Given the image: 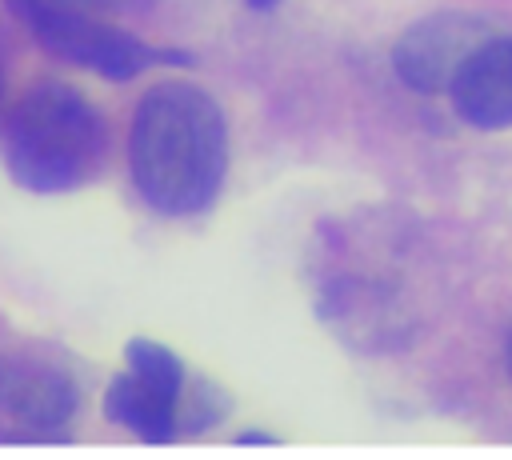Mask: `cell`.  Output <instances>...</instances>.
Segmentation results:
<instances>
[{
	"mask_svg": "<svg viewBox=\"0 0 512 460\" xmlns=\"http://www.w3.org/2000/svg\"><path fill=\"white\" fill-rule=\"evenodd\" d=\"M128 164L136 192L164 216L204 212L228 172V128L220 104L184 80L144 92L128 132Z\"/></svg>",
	"mask_w": 512,
	"mask_h": 460,
	"instance_id": "cell-1",
	"label": "cell"
},
{
	"mask_svg": "<svg viewBox=\"0 0 512 460\" xmlns=\"http://www.w3.org/2000/svg\"><path fill=\"white\" fill-rule=\"evenodd\" d=\"M108 152V124L100 108L60 84H36L12 112L4 136V160L20 188L52 196L88 184Z\"/></svg>",
	"mask_w": 512,
	"mask_h": 460,
	"instance_id": "cell-2",
	"label": "cell"
},
{
	"mask_svg": "<svg viewBox=\"0 0 512 460\" xmlns=\"http://www.w3.org/2000/svg\"><path fill=\"white\" fill-rule=\"evenodd\" d=\"M8 8L32 28V36L52 56L92 68L108 80H132L152 64H196V56L176 52V48H152L140 36H132L92 12L60 8L48 0H8Z\"/></svg>",
	"mask_w": 512,
	"mask_h": 460,
	"instance_id": "cell-3",
	"label": "cell"
},
{
	"mask_svg": "<svg viewBox=\"0 0 512 460\" xmlns=\"http://www.w3.org/2000/svg\"><path fill=\"white\" fill-rule=\"evenodd\" d=\"M488 36H492V24L480 12H464V8L432 12L400 36V44L392 52V64H396V72L404 76L408 88L428 92V96L448 92L464 56L472 48H480Z\"/></svg>",
	"mask_w": 512,
	"mask_h": 460,
	"instance_id": "cell-4",
	"label": "cell"
},
{
	"mask_svg": "<svg viewBox=\"0 0 512 460\" xmlns=\"http://www.w3.org/2000/svg\"><path fill=\"white\" fill-rule=\"evenodd\" d=\"M80 408L76 380L36 356H0V416L32 436H52Z\"/></svg>",
	"mask_w": 512,
	"mask_h": 460,
	"instance_id": "cell-5",
	"label": "cell"
},
{
	"mask_svg": "<svg viewBox=\"0 0 512 460\" xmlns=\"http://www.w3.org/2000/svg\"><path fill=\"white\" fill-rule=\"evenodd\" d=\"M460 120L484 132L512 128V36H488L464 56L448 84Z\"/></svg>",
	"mask_w": 512,
	"mask_h": 460,
	"instance_id": "cell-6",
	"label": "cell"
},
{
	"mask_svg": "<svg viewBox=\"0 0 512 460\" xmlns=\"http://www.w3.org/2000/svg\"><path fill=\"white\" fill-rule=\"evenodd\" d=\"M188 384V380H184ZM184 384L172 388V384H160L152 376H140V372H120L112 384H108V396H104V416L116 420L120 428L136 432L140 440L148 444H168L180 436L176 428V416H180V396H184Z\"/></svg>",
	"mask_w": 512,
	"mask_h": 460,
	"instance_id": "cell-7",
	"label": "cell"
},
{
	"mask_svg": "<svg viewBox=\"0 0 512 460\" xmlns=\"http://www.w3.org/2000/svg\"><path fill=\"white\" fill-rule=\"evenodd\" d=\"M228 408H232V400H228L224 388H216V384L204 380V376H192V380L184 384V396H180L176 428H180V436H184V432H204V428H212L216 420H224Z\"/></svg>",
	"mask_w": 512,
	"mask_h": 460,
	"instance_id": "cell-8",
	"label": "cell"
},
{
	"mask_svg": "<svg viewBox=\"0 0 512 460\" xmlns=\"http://www.w3.org/2000/svg\"><path fill=\"white\" fill-rule=\"evenodd\" d=\"M48 4H60V8H76V12L104 16V12H140V8H148L152 0H48Z\"/></svg>",
	"mask_w": 512,
	"mask_h": 460,
	"instance_id": "cell-9",
	"label": "cell"
},
{
	"mask_svg": "<svg viewBox=\"0 0 512 460\" xmlns=\"http://www.w3.org/2000/svg\"><path fill=\"white\" fill-rule=\"evenodd\" d=\"M240 444H276V440H272V436H260V432H244Z\"/></svg>",
	"mask_w": 512,
	"mask_h": 460,
	"instance_id": "cell-10",
	"label": "cell"
},
{
	"mask_svg": "<svg viewBox=\"0 0 512 460\" xmlns=\"http://www.w3.org/2000/svg\"><path fill=\"white\" fill-rule=\"evenodd\" d=\"M244 4H248V8H256V12H272L280 0H244Z\"/></svg>",
	"mask_w": 512,
	"mask_h": 460,
	"instance_id": "cell-11",
	"label": "cell"
},
{
	"mask_svg": "<svg viewBox=\"0 0 512 460\" xmlns=\"http://www.w3.org/2000/svg\"><path fill=\"white\" fill-rule=\"evenodd\" d=\"M508 376H512V336H508Z\"/></svg>",
	"mask_w": 512,
	"mask_h": 460,
	"instance_id": "cell-12",
	"label": "cell"
}]
</instances>
